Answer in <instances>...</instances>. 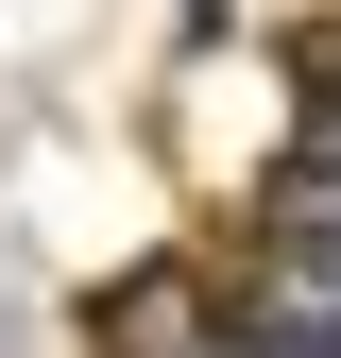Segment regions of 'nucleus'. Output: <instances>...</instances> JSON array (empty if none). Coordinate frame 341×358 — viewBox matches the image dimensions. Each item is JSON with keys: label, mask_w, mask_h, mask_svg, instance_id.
I'll return each instance as SVG.
<instances>
[{"label": "nucleus", "mask_w": 341, "mask_h": 358, "mask_svg": "<svg viewBox=\"0 0 341 358\" xmlns=\"http://www.w3.org/2000/svg\"><path fill=\"white\" fill-rule=\"evenodd\" d=\"M239 324H256V358H341V222H290Z\"/></svg>", "instance_id": "1"}]
</instances>
